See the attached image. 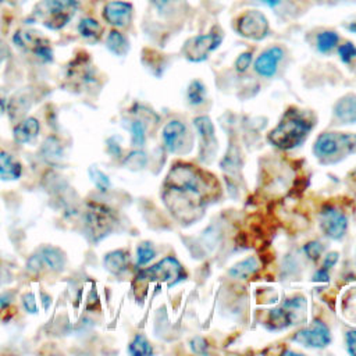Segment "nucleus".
<instances>
[{
    "label": "nucleus",
    "mask_w": 356,
    "mask_h": 356,
    "mask_svg": "<svg viewBox=\"0 0 356 356\" xmlns=\"http://www.w3.org/2000/svg\"><path fill=\"white\" fill-rule=\"evenodd\" d=\"M38 134H39V122L36 118H32V117L18 122L13 131L14 139L18 143L31 142L38 136Z\"/></svg>",
    "instance_id": "20"
},
{
    "label": "nucleus",
    "mask_w": 356,
    "mask_h": 356,
    "mask_svg": "<svg viewBox=\"0 0 356 356\" xmlns=\"http://www.w3.org/2000/svg\"><path fill=\"white\" fill-rule=\"evenodd\" d=\"M129 131H131V142L134 146L136 147H140L143 146L145 143V127L142 124V121H132L131 122V127H129Z\"/></svg>",
    "instance_id": "31"
},
{
    "label": "nucleus",
    "mask_w": 356,
    "mask_h": 356,
    "mask_svg": "<svg viewBox=\"0 0 356 356\" xmlns=\"http://www.w3.org/2000/svg\"><path fill=\"white\" fill-rule=\"evenodd\" d=\"M256 1L264 3V4H267V6H271V7H275L278 3H281V0H256Z\"/></svg>",
    "instance_id": "44"
},
{
    "label": "nucleus",
    "mask_w": 356,
    "mask_h": 356,
    "mask_svg": "<svg viewBox=\"0 0 356 356\" xmlns=\"http://www.w3.org/2000/svg\"><path fill=\"white\" fill-rule=\"evenodd\" d=\"M42 159L49 164H57L63 157L61 142L56 136H49L40 147Z\"/></svg>",
    "instance_id": "23"
},
{
    "label": "nucleus",
    "mask_w": 356,
    "mask_h": 356,
    "mask_svg": "<svg viewBox=\"0 0 356 356\" xmlns=\"http://www.w3.org/2000/svg\"><path fill=\"white\" fill-rule=\"evenodd\" d=\"M282 56H284V51L278 46H274V47H270V49L264 50L257 57V60L254 61L256 72L261 76H266V78L273 76L277 71V64L282 58Z\"/></svg>",
    "instance_id": "16"
},
{
    "label": "nucleus",
    "mask_w": 356,
    "mask_h": 356,
    "mask_svg": "<svg viewBox=\"0 0 356 356\" xmlns=\"http://www.w3.org/2000/svg\"><path fill=\"white\" fill-rule=\"evenodd\" d=\"M348 29H349V31H353V32H356V22H353V24L348 25Z\"/></svg>",
    "instance_id": "45"
},
{
    "label": "nucleus",
    "mask_w": 356,
    "mask_h": 356,
    "mask_svg": "<svg viewBox=\"0 0 356 356\" xmlns=\"http://www.w3.org/2000/svg\"><path fill=\"white\" fill-rule=\"evenodd\" d=\"M107 47L110 51H113L115 56H125L128 49H129V44H128V40L125 39V36L118 32V31H111L107 36Z\"/></svg>",
    "instance_id": "25"
},
{
    "label": "nucleus",
    "mask_w": 356,
    "mask_h": 356,
    "mask_svg": "<svg viewBox=\"0 0 356 356\" xmlns=\"http://www.w3.org/2000/svg\"><path fill=\"white\" fill-rule=\"evenodd\" d=\"M305 306L303 298H293L285 302L282 306L273 309L268 314V324L271 328H285L293 323V313Z\"/></svg>",
    "instance_id": "14"
},
{
    "label": "nucleus",
    "mask_w": 356,
    "mask_h": 356,
    "mask_svg": "<svg viewBox=\"0 0 356 356\" xmlns=\"http://www.w3.org/2000/svg\"><path fill=\"white\" fill-rule=\"evenodd\" d=\"M65 266L64 253L54 246H43L28 260V270L32 273L40 271H61Z\"/></svg>",
    "instance_id": "9"
},
{
    "label": "nucleus",
    "mask_w": 356,
    "mask_h": 356,
    "mask_svg": "<svg viewBox=\"0 0 356 356\" xmlns=\"http://www.w3.org/2000/svg\"><path fill=\"white\" fill-rule=\"evenodd\" d=\"M207 172L188 163H177L168 172L164 188L163 200L171 214L182 224L196 221L217 193L218 185L213 177L207 178Z\"/></svg>",
    "instance_id": "1"
},
{
    "label": "nucleus",
    "mask_w": 356,
    "mask_h": 356,
    "mask_svg": "<svg viewBox=\"0 0 356 356\" xmlns=\"http://www.w3.org/2000/svg\"><path fill=\"white\" fill-rule=\"evenodd\" d=\"M236 29L242 36L248 39L261 40L263 38H266L268 32V22L267 18L260 11L250 10L239 17Z\"/></svg>",
    "instance_id": "11"
},
{
    "label": "nucleus",
    "mask_w": 356,
    "mask_h": 356,
    "mask_svg": "<svg viewBox=\"0 0 356 356\" xmlns=\"http://www.w3.org/2000/svg\"><path fill=\"white\" fill-rule=\"evenodd\" d=\"M171 1H172V0H152V3H153L160 11L164 10V8H167Z\"/></svg>",
    "instance_id": "42"
},
{
    "label": "nucleus",
    "mask_w": 356,
    "mask_h": 356,
    "mask_svg": "<svg viewBox=\"0 0 356 356\" xmlns=\"http://www.w3.org/2000/svg\"><path fill=\"white\" fill-rule=\"evenodd\" d=\"M334 115L339 124H356V95L341 97L334 106Z\"/></svg>",
    "instance_id": "18"
},
{
    "label": "nucleus",
    "mask_w": 356,
    "mask_h": 356,
    "mask_svg": "<svg viewBox=\"0 0 356 356\" xmlns=\"http://www.w3.org/2000/svg\"><path fill=\"white\" fill-rule=\"evenodd\" d=\"M76 7V0H40L32 10L29 21H38L49 29H61L70 22Z\"/></svg>",
    "instance_id": "3"
},
{
    "label": "nucleus",
    "mask_w": 356,
    "mask_h": 356,
    "mask_svg": "<svg viewBox=\"0 0 356 356\" xmlns=\"http://www.w3.org/2000/svg\"><path fill=\"white\" fill-rule=\"evenodd\" d=\"M204 95H206V88L200 81H193L189 88H188V100L192 106H199L204 102Z\"/></svg>",
    "instance_id": "28"
},
{
    "label": "nucleus",
    "mask_w": 356,
    "mask_h": 356,
    "mask_svg": "<svg viewBox=\"0 0 356 356\" xmlns=\"http://www.w3.org/2000/svg\"><path fill=\"white\" fill-rule=\"evenodd\" d=\"M337 260H338V253H337V252L328 253L327 257H325V260H324V263H323V268L330 270V268L337 263Z\"/></svg>",
    "instance_id": "40"
},
{
    "label": "nucleus",
    "mask_w": 356,
    "mask_h": 356,
    "mask_svg": "<svg viewBox=\"0 0 356 356\" xmlns=\"http://www.w3.org/2000/svg\"><path fill=\"white\" fill-rule=\"evenodd\" d=\"M320 227L331 239H341L348 228V220L343 211L332 204H325L320 211Z\"/></svg>",
    "instance_id": "10"
},
{
    "label": "nucleus",
    "mask_w": 356,
    "mask_h": 356,
    "mask_svg": "<svg viewBox=\"0 0 356 356\" xmlns=\"http://www.w3.org/2000/svg\"><path fill=\"white\" fill-rule=\"evenodd\" d=\"M65 79L70 85L78 88L83 83H88L90 79H93V70L90 67V60L88 54L83 53V56H78L67 65L65 71Z\"/></svg>",
    "instance_id": "13"
},
{
    "label": "nucleus",
    "mask_w": 356,
    "mask_h": 356,
    "mask_svg": "<svg viewBox=\"0 0 356 356\" xmlns=\"http://www.w3.org/2000/svg\"><path fill=\"white\" fill-rule=\"evenodd\" d=\"M338 54L343 63H350L356 57V47L352 43H343L338 49Z\"/></svg>",
    "instance_id": "34"
},
{
    "label": "nucleus",
    "mask_w": 356,
    "mask_h": 356,
    "mask_svg": "<svg viewBox=\"0 0 356 356\" xmlns=\"http://www.w3.org/2000/svg\"><path fill=\"white\" fill-rule=\"evenodd\" d=\"M117 225L113 209L97 202H88L85 210V227L92 242H99L110 235Z\"/></svg>",
    "instance_id": "5"
},
{
    "label": "nucleus",
    "mask_w": 356,
    "mask_h": 356,
    "mask_svg": "<svg viewBox=\"0 0 356 356\" xmlns=\"http://www.w3.org/2000/svg\"><path fill=\"white\" fill-rule=\"evenodd\" d=\"M8 305H10V299H8L6 295L0 296V312H3L4 309H7Z\"/></svg>",
    "instance_id": "43"
},
{
    "label": "nucleus",
    "mask_w": 356,
    "mask_h": 356,
    "mask_svg": "<svg viewBox=\"0 0 356 356\" xmlns=\"http://www.w3.org/2000/svg\"><path fill=\"white\" fill-rule=\"evenodd\" d=\"M22 174V165L17 161L13 154L7 152H0V178L3 181L18 179Z\"/></svg>",
    "instance_id": "19"
},
{
    "label": "nucleus",
    "mask_w": 356,
    "mask_h": 356,
    "mask_svg": "<svg viewBox=\"0 0 356 356\" xmlns=\"http://www.w3.org/2000/svg\"><path fill=\"white\" fill-rule=\"evenodd\" d=\"M185 277L186 274L184 271V267L179 264V261L175 257H171V256L161 259L159 263L153 264L152 267L140 270L138 274L139 280L160 281V282H167L168 285H174L179 282Z\"/></svg>",
    "instance_id": "6"
},
{
    "label": "nucleus",
    "mask_w": 356,
    "mask_h": 356,
    "mask_svg": "<svg viewBox=\"0 0 356 356\" xmlns=\"http://www.w3.org/2000/svg\"><path fill=\"white\" fill-rule=\"evenodd\" d=\"M1 60H3V43L0 42V63H1Z\"/></svg>",
    "instance_id": "46"
},
{
    "label": "nucleus",
    "mask_w": 356,
    "mask_h": 356,
    "mask_svg": "<svg viewBox=\"0 0 356 356\" xmlns=\"http://www.w3.org/2000/svg\"><path fill=\"white\" fill-rule=\"evenodd\" d=\"M22 303H24V307H25L26 312L38 313V307H36V303H35V296H33L32 292H26L22 296Z\"/></svg>",
    "instance_id": "37"
},
{
    "label": "nucleus",
    "mask_w": 356,
    "mask_h": 356,
    "mask_svg": "<svg viewBox=\"0 0 356 356\" xmlns=\"http://www.w3.org/2000/svg\"><path fill=\"white\" fill-rule=\"evenodd\" d=\"M185 134H186V127L181 121L172 120V121L167 122L165 127L163 128V134H161L165 150L170 153L177 152L182 143Z\"/></svg>",
    "instance_id": "17"
},
{
    "label": "nucleus",
    "mask_w": 356,
    "mask_h": 356,
    "mask_svg": "<svg viewBox=\"0 0 356 356\" xmlns=\"http://www.w3.org/2000/svg\"><path fill=\"white\" fill-rule=\"evenodd\" d=\"M346 346L348 352L356 356V330H350L346 332Z\"/></svg>",
    "instance_id": "38"
},
{
    "label": "nucleus",
    "mask_w": 356,
    "mask_h": 356,
    "mask_svg": "<svg viewBox=\"0 0 356 356\" xmlns=\"http://www.w3.org/2000/svg\"><path fill=\"white\" fill-rule=\"evenodd\" d=\"M250 63H252V53L250 51H245V53L239 54V57L236 58L235 68H236L238 72H245L249 68Z\"/></svg>",
    "instance_id": "36"
},
{
    "label": "nucleus",
    "mask_w": 356,
    "mask_h": 356,
    "mask_svg": "<svg viewBox=\"0 0 356 356\" xmlns=\"http://www.w3.org/2000/svg\"><path fill=\"white\" fill-rule=\"evenodd\" d=\"M338 35L332 31H324L321 33H318L317 36V49L321 51V53H325V51H330L332 50L337 43H338Z\"/></svg>",
    "instance_id": "27"
},
{
    "label": "nucleus",
    "mask_w": 356,
    "mask_h": 356,
    "mask_svg": "<svg viewBox=\"0 0 356 356\" xmlns=\"http://www.w3.org/2000/svg\"><path fill=\"white\" fill-rule=\"evenodd\" d=\"M15 46L26 53H31L36 58L47 63L53 60V50L50 42L39 35L36 31H18L13 38Z\"/></svg>",
    "instance_id": "7"
},
{
    "label": "nucleus",
    "mask_w": 356,
    "mask_h": 356,
    "mask_svg": "<svg viewBox=\"0 0 356 356\" xmlns=\"http://www.w3.org/2000/svg\"><path fill=\"white\" fill-rule=\"evenodd\" d=\"M89 175H90V179L93 181V184L100 191L104 192V191H107L110 188V179H108V177L103 171L97 170L96 167H90L89 168Z\"/></svg>",
    "instance_id": "32"
},
{
    "label": "nucleus",
    "mask_w": 356,
    "mask_h": 356,
    "mask_svg": "<svg viewBox=\"0 0 356 356\" xmlns=\"http://www.w3.org/2000/svg\"><path fill=\"white\" fill-rule=\"evenodd\" d=\"M152 352H153V349H152L150 343L140 334H138L129 345V353L131 355H152Z\"/></svg>",
    "instance_id": "30"
},
{
    "label": "nucleus",
    "mask_w": 356,
    "mask_h": 356,
    "mask_svg": "<svg viewBox=\"0 0 356 356\" xmlns=\"http://www.w3.org/2000/svg\"><path fill=\"white\" fill-rule=\"evenodd\" d=\"M156 256V250L150 242H142L136 249V263L138 266L147 264Z\"/></svg>",
    "instance_id": "29"
},
{
    "label": "nucleus",
    "mask_w": 356,
    "mask_h": 356,
    "mask_svg": "<svg viewBox=\"0 0 356 356\" xmlns=\"http://www.w3.org/2000/svg\"><path fill=\"white\" fill-rule=\"evenodd\" d=\"M352 175H353V178H355V179H356V171H355V172H353V174H352Z\"/></svg>",
    "instance_id": "47"
},
{
    "label": "nucleus",
    "mask_w": 356,
    "mask_h": 356,
    "mask_svg": "<svg viewBox=\"0 0 356 356\" xmlns=\"http://www.w3.org/2000/svg\"><path fill=\"white\" fill-rule=\"evenodd\" d=\"M292 341L307 348H324L330 343L331 335L328 327L321 320H314L310 327L299 330Z\"/></svg>",
    "instance_id": "12"
},
{
    "label": "nucleus",
    "mask_w": 356,
    "mask_h": 356,
    "mask_svg": "<svg viewBox=\"0 0 356 356\" xmlns=\"http://www.w3.org/2000/svg\"><path fill=\"white\" fill-rule=\"evenodd\" d=\"M193 124L199 132V136L202 139L203 147H214L216 146V136H214V127L209 117L202 115L193 120Z\"/></svg>",
    "instance_id": "21"
},
{
    "label": "nucleus",
    "mask_w": 356,
    "mask_h": 356,
    "mask_svg": "<svg viewBox=\"0 0 356 356\" xmlns=\"http://www.w3.org/2000/svg\"><path fill=\"white\" fill-rule=\"evenodd\" d=\"M305 252H306L309 259L317 260L321 256V253H323V245L320 242H317V241H312V242L305 245Z\"/></svg>",
    "instance_id": "35"
},
{
    "label": "nucleus",
    "mask_w": 356,
    "mask_h": 356,
    "mask_svg": "<svg viewBox=\"0 0 356 356\" xmlns=\"http://www.w3.org/2000/svg\"><path fill=\"white\" fill-rule=\"evenodd\" d=\"M103 264L111 274H120L128 267V253L122 249L113 250L104 256Z\"/></svg>",
    "instance_id": "22"
},
{
    "label": "nucleus",
    "mask_w": 356,
    "mask_h": 356,
    "mask_svg": "<svg viewBox=\"0 0 356 356\" xmlns=\"http://www.w3.org/2000/svg\"><path fill=\"white\" fill-rule=\"evenodd\" d=\"M78 31H79V33L85 39L96 42V40L100 39L103 29H102L100 24L96 19H93V18H83L79 22V25H78Z\"/></svg>",
    "instance_id": "26"
},
{
    "label": "nucleus",
    "mask_w": 356,
    "mask_h": 356,
    "mask_svg": "<svg viewBox=\"0 0 356 356\" xmlns=\"http://www.w3.org/2000/svg\"><path fill=\"white\" fill-rule=\"evenodd\" d=\"M313 115L309 111L289 107L278 125L268 132V142L274 146L289 150L299 146L313 128Z\"/></svg>",
    "instance_id": "2"
},
{
    "label": "nucleus",
    "mask_w": 356,
    "mask_h": 356,
    "mask_svg": "<svg viewBox=\"0 0 356 356\" xmlns=\"http://www.w3.org/2000/svg\"><path fill=\"white\" fill-rule=\"evenodd\" d=\"M313 152L318 159H325L327 163L337 161L348 153H356V134L324 132L317 138Z\"/></svg>",
    "instance_id": "4"
},
{
    "label": "nucleus",
    "mask_w": 356,
    "mask_h": 356,
    "mask_svg": "<svg viewBox=\"0 0 356 356\" xmlns=\"http://www.w3.org/2000/svg\"><path fill=\"white\" fill-rule=\"evenodd\" d=\"M191 348H192V350L196 352V353H204L207 345H206V341H204L203 338H199V337H197V338L192 339Z\"/></svg>",
    "instance_id": "39"
},
{
    "label": "nucleus",
    "mask_w": 356,
    "mask_h": 356,
    "mask_svg": "<svg viewBox=\"0 0 356 356\" xmlns=\"http://www.w3.org/2000/svg\"><path fill=\"white\" fill-rule=\"evenodd\" d=\"M124 164L131 168V170H139V168H143L145 164H146V156L145 153L136 150V152H132L128 154V157L124 160Z\"/></svg>",
    "instance_id": "33"
},
{
    "label": "nucleus",
    "mask_w": 356,
    "mask_h": 356,
    "mask_svg": "<svg viewBox=\"0 0 356 356\" xmlns=\"http://www.w3.org/2000/svg\"><path fill=\"white\" fill-rule=\"evenodd\" d=\"M221 43V32L217 26L207 35H199L189 39L184 44V56L193 63H199L207 58V56L218 47Z\"/></svg>",
    "instance_id": "8"
},
{
    "label": "nucleus",
    "mask_w": 356,
    "mask_h": 356,
    "mask_svg": "<svg viewBox=\"0 0 356 356\" xmlns=\"http://www.w3.org/2000/svg\"><path fill=\"white\" fill-rule=\"evenodd\" d=\"M259 270V261L256 257H248L235 266H232L228 274L236 280H248Z\"/></svg>",
    "instance_id": "24"
},
{
    "label": "nucleus",
    "mask_w": 356,
    "mask_h": 356,
    "mask_svg": "<svg viewBox=\"0 0 356 356\" xmlns=\"http://www.w3.org/2000/svg\"><path fill=\"white\" fill-rule=\"evenodd\" d=\"M314 281H318V282H325V281H328V270H325V268H320L316 274H314V278H313Z\"/></svg>",
    "instance_id": "41"
},
{
    "label": "nucleus",
    "mask_w": 356,
    "mask_h": 356,
    "mask_svg": "<svg viewBox=\"0 0 356 356\" xmlns=\"http://www.w3.org/2000/svg\"><path fill=\"white\" fill-rule=\"evenodd\" d=\"M104 19L117 28H124L129 24L132 17V4L121 0L108 1L103 8Z\"/></svg>",
    "instance_id": "15"
}]
</instances>
